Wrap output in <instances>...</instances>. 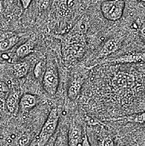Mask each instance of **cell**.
Segmentation results:
<instances>
[{
  "instance_id": "obj_13",
  "label": "cell",
  "mask_w": 145,
  "mask_h": 146,
  "mask_svg": "<svg viewBox=\"0 0 145 146\" xmlns=\"http://www.w3.org/2000/svg\"><path fill=\"white\" fill-rule=\"evenodd\" d=\"M113 120L118 121H123L124 123H145V112L132 114L128 116L121 117L115 119Z\"/></svg>"
},
{
  "instance_id": "obj_8",
  "label": "cell",
  "mask_w": 145,
  "mask_h": 146,
  "mask_svg": "<svg viewBox=\"0 0 145 146\" xmlns=\"http://www.w3.org/2000/svg\"><path fill=\"white\" fill-rule=\"evenodd\" d=\"M39 99L38 97L31 94H23L20 99L19 110L22 113L29 112L38 104Z\"/></svg>"
},
{
  "instance_id": "obj_17",
  "label": "cell",
  "mask_w": 145,
  "mask_h": 146,
  "mask_svg": "<svg viewBox=\"0 0 145 146\" xmlns=\"http://www.w3.org/2000/svg\"><path fill=\"white\" fill-rule=\"evenodd\" d=\"M81 146H91V144H90L89 139H88V135H87V133H86V131H84L83 141H82V143Z\"/></svg>"
},
{
  "instance_id": "obj_6",
  "label": "cell",
  "mask_w": 145,
  "mask_h": 146,
  "mask_svg": "<svg viewBox=\"0 0 145 146\" xmlns=\"http://www.w3.org/2000/svg\"><path fill=\"white\" fill-rule=\"evenodd\" d=\"M37 44V38L35 35L31 36L28 40L17 47L15 56L18 58H24L33 53Z\"/></svg>"
},
{
  "instance_id": "obj_20",
  "label": "cell",
  "mask_w": 145,
  "mask_h": 146,
  "mask_svg": "<svg viewBox=\"0 0 145 146\" xmlns=\"http://www.w3.org/2000/svg\"><path fill=\"white\" fill-rule=\"evenodd\" d=\"M140 32H141V35H142V38L145 40V25H143L142 26V29L140 30Z\"/></svg>"
},
{
  "instance_id": "obj_9",
  "label": "cell",
  "mask_w": 145,
  "mask_h": 146,
  "mask_svg": "<svg viewBox=\"0 0 145 146\" xmlns=\"http://www.w3.org/2000/svg\"><path fill=\"white\" fill-rule=\"evenodd\" d=\"M20 97L19 93L16 90L11 91L5 101V106L7 110L12 114H15L19 110Z\"/></svg>"
},
{
  "instance_id": "obj_3",
  "label": "cell",
  "mask_w": 145,
  "mask_h": 146,
  "mask_svg": "<svg viewBox=\"0 0 145 146\" xmlns=\"http://www.w3.org/2000/svg\"><path fill=\"white\" fill-rule=\"evenodd\" d=\"M125 4L122 0L103 1L100 5L102 14L108 21H117L123 15Z\"/></svg>"
},
{
  "instance_id": "obj_19",
  "label": "cell",
  "mask_w": 145,
  "mask_h": 146,
  "mask_svg": "<svg viewBox=\"0 0 145 146\" xmlns=\"http://www.w3.org/2000/svg\"><path fill=\"white\" fill-rule=\"evenodd\" d=\"M1 93L3 92L4 94L7 93L8 92L7 86L3 82L1 83Z\"/></svg>"
},
{
  "instance_id": "obj_11",
  "label": "cell",
  "mask_w": 145,
  "mask_h": 146,
  "mask_svg": "<svg viewBox=\"0 0 145 146\" xmlns=\"http://www.w3.org/2000/svg\"><path fill=\"white\" fill-rule=\"evenodd\" d=\"M20 40V37L17 35L7 33L3 35V38L1 39L0 42V50L1 52H5L10 50L15 46Z\"/></svg>"
},
{
  "instance_id": "obj_12",
  "label": "cell",
  "mask_w": 145,
  "mask_h": 146,
  "mask_svg": "<svg viewBox=\"0 0 145 146\" xmlns=\"http://www.w3.org/2000/svg\"><path fill=\"white\" fill-rule=\"evenodd\" d=\"M31 68V63L28 60L16 63L13 66V74L17 78H23L26 76Z\"/></svg>"
},
{
  "instance_id": "obj_2",
  "label": "cell",
  "mask_w": 145,
  "mask_h": 146,
  "mask_svg": "<svg viewBox=\"0 0 145 146\" xmlns=\"http://www.w3.org/2000/svg\"><path fill=\"white\" fill-rule=\"evenodd\" d=\"M42 84L45 92L54 96L57 91L59 84V75L56 63L50 58L46 62V68L42 77Z\"/></svg>"
},
{
  "instance_id": "obj_14",
  "label": "cell",
  "mask_w": 145,
  "mask_h": 146,
  "mask_svg": "<svg viewBox=\"0 0 145 146\" xmlns=\"http://www.w3.org/2000/svg\"><path fill=\"white\" fill-rule=\"evenodd\" d=\"M53 146H68V134L65 135L63 133H60L57 136Z\"/></svg>"
},
{
  "instance_id": "obj_10",
  "label": "cell",
  "mask_w": 145,
  "mask_h": 146,
  "mask_svg": "<svg viewBox=\"0 0 145 146\" xmlns=\"http://www.w3.org/2000/svg\"><path fill=\"white\" fill-rule=\"evenodd\" d=\"M119 46V42L118 40L115 38L109 39L106 42H105V44L102 47L96 57V59H101L110 55L111 53L118 49Z\"/></svg>"
},
{
  "instance_id": "obj_5",
  "label": "cell",
  "mask_w": 145,
  "mask_h": 146,
  "mask_svg": "<svg viewBox=\"0 0 145 146\" xmlns=\"http://www.w3.org/2000/svg\"><path fill=\"white\" fill-rule=\"evenodd\" d=\"M102 62L116 63H138L145 62V53L131 52L117 58L103 60Z\"/></svg>"
},
{
  "instance_id": "obj_1",
  "label": "cell",
  "mask_w": 145,
  "mask_h": 146,
  "mask_svg": "<svg viewBox=\"0 0 145 146\" xmlns=\"http://www.w3.org/2000/svg\"><path fill=\"white\" fill-rule=\"evenodd\" d=\"M59 121V111L53 108L49 112L40 132L34 141L32 146H44L55 133Z\"/></svg>"
},
{
  "instance_id": "obj_15",
  "label": "cell",
  "mask_w": 145,
  "mask_h": 146,
  "mask_svg": "<svg viewBox=\"0 0 145 146\" xmlns=\"http://www.w3.org/2000/svg\"><path fill=\"white\" fill-rule=\"evenodd\" d=\"M46 66V63L45 64L43 61H40L37 64L35 65V66L34 68V72L35 77L38 78L41 75L43 74V71L44 70V68Z\"/></svg>"
},
{
  "instance_id": "obj_16",
  "label": "cell",
  "mask_w": 145,
  "mask_h": 146,
  "mask_svg": "<svg viewBox=\"0 0 145 146\" xmlns=\"http://www.w3.org/2000/svg\"><path fill=\"white\" fill-rule=\"evenodd\" d=\"M100 146H114V143L111 137H105L102 139Z\"/></svg>"
},
{
  "instance_id": "obj_18",
  "label": "cell",
  "mask_w": 145,
  "mask_h": 146,
  "mask_svg": "<svg viewBox=\"0 0 145 146\" xmlns=\"http://www.w3.org/2000/svg\"><path fill=\"white\" fill-rule=\"evenodd\" d=\"M22 4V6L23 9H26L29 7V6L31 4V3L32 2V1H30V0H26V1H20Z\"/></svg>"
},
{
  "instance_id": "obj_7",
  "label": "cell",
  "mask_w": 145,
  "mask_h": 146,
  "mask_svg": "<svg viewBox=\"0 0 145 146\" xmlns=\"http://www.w3.org/2000/svg\"><path fill=\"white\" fill-rule=\"evenodd\" d=\"M84 83V78L80 74L72 77L68 88V96L71 100H75L78 98Z\"/></svg>"
},
{
  "instance_id": "obj_4",
  "label": "cell",
  "mask_w": 145,
  "mask_h": 146,
  "mask_svg": "<svg viewBox=\"0 0 145 146\" xmlns=\"http://www.w3.org/2000/svg\"><path fill=\"white\" fill-rule=\"evenodd\" d=\"M84 131L80 125L76 123L71 124L68 132V146H81Z\"/></svg>"
}]
</instances>
